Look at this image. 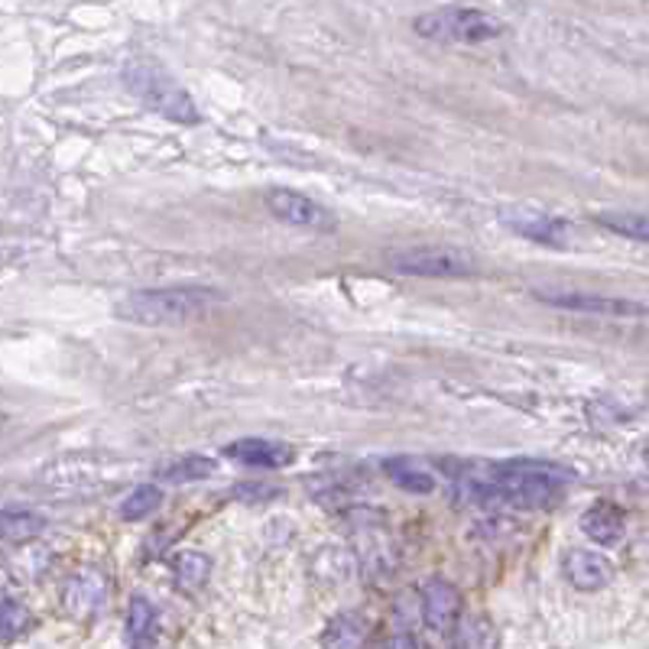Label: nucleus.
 <instances>
[{
  "label": "nucleus",
  "instance_id": "1",
  "mask_svg": "<svg viewBox=\"0 0 649 649\" xmlns=\"http://www.w3.org/2000/svg\"><path fill=\"white\" fill-rule=\"evenodd\" d=\"M571 484V471L553 462H471L455 471V494L467 503H510L523 510L546 507Z\"/></svg>",
  "mask_w": 649,
  "mask_h": 649
},
{
  "label": "nucleus",
  "instance_id": "2",
  "mask_svg": "<svg viewBox=\"0 0 649 649\" xmlns=\"http://www.w3.org/2000/svg\"><path fill=\"white\" fill-rule=\"evenodd\" d=\"M221 302H224V292L211 286H160V289H137L124 295L114 305V312L124 322L157 328V325L195 322Z\"/></svg>",
  "mask_w": 649,
  "mask_h": 649
},
{
  "label": "nucleus",
  "instance_id": "3",
  "mask_svg": "<svg viewBox=\"0 0 649 649\" xmlns=\"http://www.w3.org/2000/svg\"><path fill=\"white\" fill-rule=\"evenodd\" d=\"M124 82H127V89L137 94L150 111L163 114V117L173 120V124H198V120H201V114H198L192 94L173 79V72H166V69L157 66V62L140 59V62L127 66Z\"/></svg>",
  "mask_w": 649,
  "mask_h": 649
},
{
  "label": "nucleus",
  "instance_id": "4",
  "mask_svg": "<svg viewBox=\"0 0 649 649\" xmlns=\"http://www.w3.org/2000/svg\"><path fill=\"white\" fill-rule=\"evenodd\" d=\"M413 30L432 43H487L507 33V23L477 7H442L413 20Z\"/></svg>",
  "mask_w": 649,
  "mask_h": 649
},
{
  "label": "nucleus",
  "instance_id": "5",
  "mask_svg": "<svg viewBox=\"0 0 649 649\" xmlns=\"http://www.w3.org/2000/svg\"><path fill=\"white\" fill-rule=\"evenodd\" d=\"M386 264H390V270H396L403 277L464 279L477 274L474 260L452 247H406V251H393L386 257Z\"/></svg>",
  "mask_w": 649,
  "mask_h": 649
},
{
  "label": "nucleus",
  "instance_id": "6",
  "mask_svg": "<svg viewBox=\"0 0 649 649\" xmlns=\"http://www.w3.org/2000/svg\"><path fill=\"white\" fill-rule=\"evenodd\" d=\"M536 299L575 315H601V318H644L649 315V305L621 299V295H601V292H584V289H536Z\"/></svg>",
  "mask_w": 649,
  "mask_h": 649
},
{
  "label": "nucleus",
  "instance_id": "7",
  "mask_svg": "<svg viewBox=\"0 0 649 649\" xmlns=\"http://www.w3.org/2000/svg\"><path fill=\"white\" fill-rule=\"evenodd\" d=\"M264 205L277 221H286V224H295V228H305V231H338V218L325 205L312 201L302 192L282 186L267 188Z\"/></svg>",
  "mask_w": 649,
  "mask_h": 649
},
{
  "label": "nucleus",
  "instance_id": "8",
  "mask_svg": "<svg viewBox=\"0 0 649 649\" xmlns=\"http://www.w3.org/2000/svg\"><path fill=\"white\" fill-rule=\"evenodd\" d=\"M500 224L510 228L513 234L533 241V244H546V247H571L575 244V224L558 218V215H546V211H530V208H507L500 211Z\"/></svg>",
  "mask_w": 649,
  "mask_h": 649
},
{
  "label": "nucleus",
  "instance_id": "9",
  "mask_svg": "<svg viewBox=\"0 0 649 649\" xmlns=\"http://www.w3.org/2000/svg\"><path fill=\"white\" fill-rule=\"evenodd\" d=\"M422 621L432 634H442V637H452L462 624L464 601L462 591L445 581V578H432L426 588H422Z\"/></svg>",
  "mask_w": 649,
  "mask_h": 649
},
{
  "label": "nucleus",
  "instance_id": "10",
  "mask_svg": "<svg viewBox=\"0 0 649 649\" xmlns=\"http://www.w3.org/2000/svg\"><path fill=\"white\" fill-rule=\"evenodd\" d=\"M107 594H111L107 571H101V568H82V571L72 575V581H69V588H66V607H69L76 617L89 621L97 611H104Z\"/></svg>",
  "mask_w": 649,
  "mask_h": 649
},
{
  "label": "nucleus",
  "instance_id": "11",
  "mask_svg": "<svg viewBox=\"0 0 649 649\" xmlns=\"http://www.w3.org/2000/svg\"><path fill=\"white\" fill-rule=\"evenodd\" d=\"M561 568H565L568 584L578 588V591H588V594L607 588L611 578H614V565L601 553H591V549H571L561 561Z\"/></svg>",
  "mask_w": 649,
  "mask_h": 649
},
{
  "label": "nucleus",
  "instance_id": "12",
  "mask_svg": "<svg viewBox=\"0 0 649 649\" xmlns=\"http://www.w3.org/2000/svg\"><path fill=\"white\" fill-rule=\"evenodd\" d=\"M224 455L231 462L247 464V467H264V471L286 467L295 459V452L286 442H274V439H237L224 449Z\"/></svg>",
  "mask_w": 649,
  "mask_h": 649
},
{
  "label": "nucleus",
  "instance_id": "13",
  "mask_svg": "<svg viewBox=\"0 0 649 649\" xmlns=\"http://www.w3.org/2000/svg\"><path fill=\"white\" fill-rule=\"evenodd\" d=\"M624 510L614 503H594L584 517H581V530L588 540H594L598 546H617L624 540Z\"/></svg>",
  "mask_w": 649,
  "mask_h": 649
},
{
  "label": "nucleus",
  "instance_id": "14",
  "mask_svg": "<svg viewBox=\"0 0 649 649\" xmlns=\"http://www.w3.org/2000/svg\"><path fill=\"white\" fill-rule=\"evenodd\" d=\"M383 467H386V477L406 494H432L436 490V474L419 459L399 455V459H390Z\"/></svg>",
  "mask_w": 649,
  "mask_h": 649
},
{
  "label": "nucleus",
  "instance_id": "15",
  "mask_svg": "<svg viewBox=\"0 0 649 649\" xmlns=\"http://www.w3.org/2000/svg\"><path fill=\"white\" fill-rule=\"evenodd\" d=\"M153 637H157V607L143 594H134L127 607V640L130 647H150Z\"/></svg>",
  "mask_w": 649,
  "mask_h": 649
},
{
  "label": "nucleus",
  "instance_id": "16",
  "mask_svg": "<svg viewBox=\"0 0 649 649\" xmlns=\"http://www.w3.org/2000/svg\"><path fill=\"white\" fill-rule=\"evenodd\" d=\"M598 224L604 231L617 234V237H630V241L649 244V215H640V211H601Z\"/></svg>",
  "mask_w": 649,
  "mask_h": 649
},
{
  "label": "nucleus",
  "instance_id": "17",
  "mask_svg": "<svg viewBox=\"0 0 649 649\" xmlns=\"http://www.w3.org/2000/svg\"><path fill=\"white\" fill-rule=\"evenodd\" d=\"M0 530H3L7 543H26V540L39 536L46 530V517L36 513V510H3Z\"/></svg>",
  "mask_w": 649,
  "mask_h": 649
},
{
  "label": "nucleus",
  "instance_id": "18",
  "mask_svg": "<svg viewBox=\"0 0 649 649\" xmlns=\"http://www.w3.org/2000/svg\"><path fill=\"white\" fill-rule=\"evenodd\" d=\"M364 640H368V624H364V617H358V614H338L335 621H332V627L325 630V637H322V647H364Z\"/></svg>",
  "mask_w": 649,
  "mask_h": 649
},
{
  "label": "nucleus",
  "instance_id": "19",
  "mask_svg": "<svg viewBox=\"0 0 649 649\" xmlns=\"http://www.w3.org/2000/svg\"><path fill=\"white\" fill-rule=\"evenodd\" d=\"M173 575H176V584L183 591H198L208 584V575H211V558L201 556V553H183L173 561Z\"/></svg>",
  "mask_w": 649,
  "mask_h": 649
},
{
  "label": "nucleus",
  "instance_id": "20",
  "mask_svg": "<svg viewBox=\"0 0 649 649\" xmlns=\"http://www.w3.org/2000/svg\"><path fill=\"white\" fill-rule=\"evenodd\" d=\"M211 474H215V462L211 459H201V455H186V459H176V462L160 467V480H166V484L205 480Z\"/></svg>",
  "mask_w": 649,
  "mask_h": 649
},
{
  "label": "nucleus",
  "instance_id": "21",
  "mask_svg": "<svg viewBox=\"0 0 649 649\" xmlns=\"http://www.w3.org/2000/svg\"><path fill=\"white\" fill-rule=\"evenodd\" d=\"M160 503H163V490H160L157 484H140V487H134L130 497L120 503V517L130 520V523H137V520L157 513Z\"/></svg>",
  "mask_w": 649,
  "mask_h": 649
},
{
  "label": "nucleus",
  "instance_id": "22",
  "mask_svg": "<svg viewBox=\"0 0 649 649\" xmlns=\"http://www.w3.org/2000/svg\"><path fill=\"white\" fill-rule=\"evenodd\" d=\"M455 647L462 649H480L494 647L497 644V634H494V624L487 617H462L459 630H455Z\"/></svg>",
  "mask_w": 649,
  "mask_h": 649
},
{
  "label": "nucleus",
  "instance_id": "23",
  "mask_svg": "<svg viewBox=\"0 0 649 649\" xmlns=\"http://www.w3.org/2000/svg\"><path fill=\"white\" fill-rule=\"evenodd\" d=\"M30 624H33L30 611H26L20 601L3 598V621H0V627H3V640H7V644H10V640H16L20 634H26V630H30Z\"/></svg>",
  "mask_w": 649,
  "mask_h": 649
},
{
  "label": "nucleus",
  "instance_id": "24",
  "mask_svg": "<svg viewBox=\"0 0 649 649\" xmlns=\"http://www.w3.org/2000/svg\"><path fill=\"white\" fill-rule=\"evenodd\" d=\"M634 558H637V561H640V558H647V565H644V568L649 571V533H644V536L634 543Z\"/></svg>",
  "mask_w": 649,
  "mask_h": 649
}]
</instances>
